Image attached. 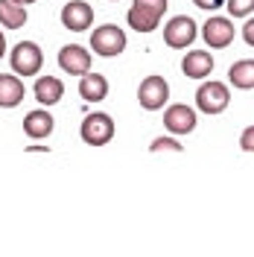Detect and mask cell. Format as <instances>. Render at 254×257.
Returning a JSON list of instances; mask_svg holds the SVG:
<instances>
[{"instance_id":"cell-1","label":"cell","mask_w":254,"mask_h":257,"mask_svg":"<svg viewBox=\"0 0 254 257\" xmlns=\"http://www.w3.org/2000/svg\"><path fill=\"white\" fill-rule=\"evenodd\" d=\"M167 6V0H135L126 12V24L135 32H155Z\"/></svg>"},{"instance_id":"cell-2","label":"cell","mask_w":254,"mask_h":257,"mask_svg":"<svg viewBox=\"0 0 254 257\" xmlns=\"http://www.w3.org/2000/svg\"><path fill=\"white\" fill-rule=\"evenodd\" d=\"M9 64H12V73L21 76H38L41 73V64H44V53L35 41H18L12 53H9Z\"/></svg>"},{"instance_id":"cell-3","label":"cell","mask_w":254,"mask_h":257,"mask_svg":"<svg viewBox=\"0 0 254 257\" xmlns=\"http://www.w3.org/2000/svg\"><path fill=\"white\" fill-rule=\"evenodd\" d=\"M231 102V91L225 82H216V79H207L199 85L196 91V108L202 114H222Z\"/></svg>"},{"instance_id":"cell-4","label":"cell","mask_w":254,"mask_h":257,"mask_svg":"<svg viewBox=\"0 0 254 257\" xmlns=\"http://www.w3.org/2000/svg\"><path fill=\"white\" fill-rule=\"evenodd\" d=\"M91 50L102 59H114L126 50V32L120 30L117 24H105V27H96L91 32Z\"/></svg>"},{"instance_id":"cell-5","label":"cell","mask_w":254,"mask_h":257,"mask_svg":"<svg viewBox=\"0 0 254 257\" xmlns=\"http://www.w3.org/2000/svg\"><path fill=\"white\" fill-rule=\"evenodd\" d=\"M114 132H117V128H114L111 117H108V114H102V111H96V114H88V117L82 120L79 138L88 146H105V144H111Z\"/></svg>"},{"instance_id":"cell-6","label":"cell","mask_w":254,"mask_h":257,"mask_svg":"<svg viewBox=\"0 0 254 257\" xmlns=\"http://www.w3.org/2000/svg\"><path fill=\"white\" fill-rule=\"evenodd\" d=\"M167 99H170V82L158 76V73H152V76H146L141 82V88H138V102H141L143 111H161L164 105H167Z\"/></svg>"},{"instance_id":"cell-7","label":"cell","mask_w":254,"mask_h":257,"mask_svg":"<svg viewBox=\"0 0 254 257\" xmlns=\"http://www.w3.org/2000/svg\"><path fill=\"white\" fill-rule=\"evenodd\" d=\"M196 35H199V24L190 15H175L164 27V44L173 50H184L196 41Z\"/></svg>"},{"instance_id":"cell-8","label":"cell","mask_w":254,"mask_h":257,"mask_svg":"<svg viewBox=\"0 0 254 257\" xmlns=\"http://www.w3.org/2000/svg\"><path fill=\"white\" fill-rule=\"evenodd\" d=\"M234 35H237V27L231 24V15H228V18L213 15V18H207L205 24H202V38H205V44H207L210 50H225V47H231Z\"/></svg>"},{"instance_id":"cell-9","label":"cell","mask_w":254,"mask_h":257,"mask_svg":"<svg viewBox=\"0 0 254 257\" xmlns=\"http://www.w3.org/2000/svg\"><path fill=\"white\" fill-rule=\"evenodd\" d=\"M59 67L67 76H85L91 73V53L82 44H64L59 50Z\"/></svg>"},{"instance_id":"cell-10","label":"cell","mask_w":254,"mask_h":257,"mask_svg":"<svg viewBox=\"0 0 254 257\" xmlns=\"http://www.w3.org/2000/svg\"><path fill=\"white\" fill-rule=\"evenodd\" d=\"M62 24L70 32H85L94 24V9L85 0H67L62 6Z\"/></svg>"},{"instance_id":"cell-11","label":"cell","mask_w":254,"mask_h":257,"mask_svg":"<svg viewBox=\"0 0 254 257\" xmlns=\"http://www.w3.org/2000/svg\"><path fill=\"white\" fill-rule=\"evenodd\" d=\"M196 123H199L196 120V108L184 105V102L167 105V111H164V126L173 135H190L193 128H196Z\"/></svg>"},{"instance_id":"cell-12","label":"cell","mask_w":254,"mask_h":257,"mask_svg":"<svg viewBox=\"0 0 254 257\" xmlns=\"http://www.w3.org/2000/svg\"><path fill=\"white\" fill-rule=\"evenodd\" d=\"M53 128H56V120H53V114H50L44 105L24 117V135L32 138V141H44V138H50Z\"/></svg>"},{"instance_id":"cell-13","label":"cell","mask_w":254,"mask_h":257,"mask_svg":"<svg viewBox=\"0 0 254 257\" xmlns=\"http://www.w3.org/2000/svg\"><path fill=\"white\" fill-rule=\"evenodd\" d=\"M210 70H213V56L207 50H190V53H184V59H181V73L184 76H190V79H207Z\"/></svg>"},{"instance_id":"cell-14","label":"cell","mask_w":254,"mask_h":257,"mask_svg":"<svg viewBox=\"0 0 254 257\" xmlns=\"http://www.w3.org/2000/svg\"><path fill=\"white\" fill-rule=\"evenodd\" d=\"M32 94H35V99L47 108V105H56L59 99L64 96V82L59 79V76H38L35 79V85H32Z\"/></svg>"},{"instance_id":"cell-15","label":"cell","mask_w":254,"mask_h":257,"mask_svg":"<svg viewBox=\"0 0 254 257\" xmlns=\"http://www.w3.org/2000/svg\"><path fill=\"white\" fill-rule=\"evenodd\" d=\"M79 96L85 102H102L108 96V79L102 73H94V70L79 76Z\"/></svg>"},{"instance_id":"cell-16","label":"cell","mask_w":254,"mask_h":257,"mask_svg":"<svg viewBox=\"0 0 254 257\" xmlns=\"http://www.w3.org/2000/svg\"><path fill=\"white\" fill-rule=\"evenodd\" d=\"M24 82L18 73H0V108H15L24 99Z\"/></svg>"},{"instance_id":"cell-17","label":"cell","mask_w":254,"mask_h":257,"mask_svg":"<svg viewBox=\"0 0 254 257\" xmlns=\"http://www.w3.org/2000/svg\"><path fill=\"white\" fill-rule=\"evenodd\" d=\"M24 24H27V6L18 0H0V27L21 30Z\"/></svg>"},{"instance_id":"cell-18","label":"cell","mask_w":254,"mask_h":257,"mask_svg":"<svg viewBox=\"0 0 254 257\" xmlns=\"http://www.w3.org/2000/svg\"><path fill=\"white\" fill-rule=\"evenodd\" d=\"M228 79L239 91H251L254 88V59H239L228 67Z\"/></svg>"},{"instance_id":"cell-19","label":"cell","mask_w":254,"mask_h":257,"mask_svg":"<svg viewBox=\"0 0 254 257\" xmlns=\"http://www.w3.org/2000/svg\"><path fill=\"white\" fill-rule=\"evenodd\" d=\"M231 18H248L254 12V0H225Z\"/></svg>"},{"instance_id":"cell-20","label":"cell","mask_w":254,"mask_h":257,"mask_svg":"<svg viewBox=\"0 0 254 257\" xmlns=\"http://www.w3.org/2000/svg\"><path fill=\"white\" fill-rule=\"evenodd\" d=\"M149 152H184V146L178 144L175 138H155L149 144Z\"/></svg>"},{"instance_id":"cell-21","label":"cell","mask_w":254,"mask_h":257,"mask_svg":"<svg viewBox=\"0 0 254 257\" xmlns=\"http://www.w3.org/2000/svg\"><path fill=\"white\" fill-rule=\"evenodd\" d=\"M239 149H242V152H254V126L242 128V135H239Z\"/></svg>"},{"instance_id":"cell-22","label":"cell","mask_w":254,"mask_h":257,"mask_svg":"<svg viewBox=\"0 0 254 257\" xmlns=\"http://www.w3.org/2000/svg\"><path fill=\"white\" fill-rule=\"evenodd\" d=\"M242 41H245L248 47H254V18H251V15H248L245 27H242Z\"/></svg>"},{"instance_id":"cell-23","label":"cell","mask_w":254,"mask_h":257,"mask_svg":"<svg viewBox=\"0 0 254 257\" xmlns=\"http://www.w3.org/2000/svg\"><path fill=\"white\" fill-rule=\"evenodd\" d=\"M193 6H199V9H205V12H213V9L225 6V0H193Z\"/></svg>"},{"instance_id":"cell-24","label":"cell","mask_w":254,"mask_h":257,"mask_svg":"<svg viewBox=\"0 0 254 257\" xmlns=\"http://www.w3.org/2000/svg\"><path fill=\"white\" fill-rule=\"evenodd\" d=\"M6 56V35H3V30H0V59Z\"/></svg>"},{"instance_id":"cell-25","label":"cell","mask_w":254,"mask_h":257,"mask_svg":"<svg viewBox=\"0 0 254 257\" xmlns=\"http://www.w3.org/2000/svg\"><path fill=\"white\" fill-rule=\"evenodd\" d=\"M27 152H50L47 146H27Z\"/></svg>"},{"instance_id":"cell-26","label":"cell","mask_w":254,"mask_h":257,"mask_svg":"<svg viewBox=\"0 0 254 257\" xmlns=\"http://www.w3.org/2000/svg\"><path fill=\"white\" fill-rule=\"evenodd\" d=\"M18 3H24V6H30V3H35V0H18Z\"/></svg>"}]
</instances>
